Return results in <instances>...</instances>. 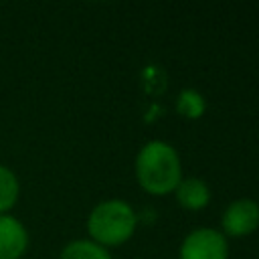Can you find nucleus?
Listing matches in <instances>:
<instances>
[{
    "mask_svg": "<svg viewBox=\"0 0 259 259\" xmlns=\"http://www.w3.org/2000/svg\"><path fill=\"white\" fill-rule=\"evenodd\" d=\"M136 180L148 194L164 196L174 192L182 180V162L178 150L164 140L146 142L134 162Z\"/></svg>",
    "mask_w": 259,
    "mask_h": 259,
    "instance_id": "nucleus-1",
    "label": "nucleus"
},
{
    "mask_svg": "<svg viewBox=\"0 0 259 259\" xmlns=\"http://www.w3.org/2000/svg\"><path fill=\"white\" fill-rule=\"evenodd\" d=\"M138 229V212L121 198L97 202L87 217L89 239L105 249L127 243Z\"/></svg>",
    "mask_w": 259,
    "mask_h": 259,
    "instance_id": "nucleus-2",
    "label": "nucleus"
},
{
    "mask_svg": "<svg viewBox=\"0 0 259 259\" xmlns=\"http://www.w3.org/2000/svg\"><path fill=\"white\" fill-rule=\"evenodd\" d=\"M178 259H229L227 237L210 227L194 229L184 237Z\"/></svg>",
    "mask_w": 259,
    "mask_h": 259,
    "instance_id": "nucleus-3",
    "label": "nucleus"
},
{
    "mask_svg": "<svg viewBox=\"0 0 259 259\" xmlns=\"http://www.w3.org/2000/svg\"><path fill=\"white\" fill-rule=\"evenodd\" d=\"M259 227V202L253 198H237L229 202L221 214V233L225 237H247Z\"/></svg>",
    "mask_w": 259,
    "mask_h": 259,
    "instance_id": "nucleus-4",
    "label": "nucleus"
},
{
    "mask_svg": "<svg viewBox=\"0 0 259 259\" xmlns=\"http://www.w3.org/2000/svg\"><path fill=\"white\" fill-rule=\"evenodd\" d=\"M30 237L24 223L16 217L0 214V259H20L28 249Z\"/></svg>",
    "mask_w": 259,
    "mask_h": 259,
    "instance_id": "nucleus-5",
    "label": "nucleus"
},
{
    "mask_svg": "<svg viewBox=\"0 0 259 259\" xmlns=\"http://www.w3.org/2000/svg\"><path fill=\"white\" fill-rule=\"evenodd\" d=\"M174 196L184 210H202L208 206L212 194H210V186L202 178L186 176L174 188Z\"/></svg>",
    "mask_w": 259,
    "mask_h": 259,
    "instance_id": "nucleus-6",
    "label": "nucleus"
},
{
    "mask_svg": "<svg viewBox=\"0 0 259 259\" xmlns=\"http://www.w3.org/2000/svg\"><path fill=\"white\" fill-rule=\"evenodd\" d=\"M59 259H111V255L109 249L93 243L91 239H73L61 249Z\"/></svg>",
    "mask_w": 259,
    "mask_h": 259,
    "instance_id": "nucleus-7",
    "label": "nucleus"
},
{
    "mask_svg": "<svg viewBox=\"0 0 259 259\" xmlns=\"http://www.w3.org/2000/svg\"><path fill=\"white\" fill-rule=\"evenodd\" d=\"M20 196V180L14 170L0 164V214H8V210L18 202Z\"/></svg>",
    "mask_w": 259,
    "mask_h": 259,
    "instance_id": "nucleus-8",
    "label": "nucleus"
},
{
    "mask_svg": "<svg viewBox=\"0 0 259 259\" xmlns=\"http://www.w3.org/2000/svg\"><path fill=\"white\" fill-rule=\"evenodd\" d=\"M176 111L186 119H198L206 111V99L196 89H182L176 97Z\"/></svg>",
    "mask_w": 259,
    "mask_h": 259,
    "instance_id": "nucleus-9",
    "label": "nucleus"
}]
</instances>
